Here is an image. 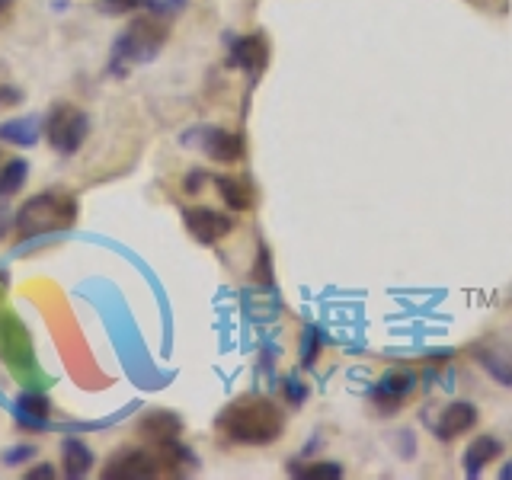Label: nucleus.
Instances as JSON below:
<instances>
[{
	"instance_id": "f257e3e1",
	"label": "nucleus",
	"mask_w": 512,
	"mask_h": 480,
	"mask_svg": "<svg viewBox=\"0 0 512 480\" xmlns=\"http://www.w3.org/2000/svg\"><path fill=\"white\" fill-rule=\"evenodd\" d=\"M215 429L234 445H272L285 432V413L263 394H244L218 413Z\"/></svg>"
},
{
	"instance_id": "f03ea898",
	"label": "nucleus",
	"mask_w": 512,
	"mask_h": 480,
	"mask_svg": "<svg viewBox=\"0 0 512 480\" xmlns=\"http://www.w3.org/2000/svg\"><path fill=\"white\" fill-rule=\"evenodd\" d=\"M77 221V202L68 192H39L23 208L16 212V237H42V234H55V231H68Z\"/></svg>"
},
{
	"instance_id": "7ed1b4c3",
	"label": "nucleus",
	"mask_w": 512,
	"mask_h": 480,
	"mask_svg": "<svg viewBox=\"0 0 512 480\" xmlns=\"http://www.w3.org/2000/svg\"><path fill=\"white\" fill-rule=\"evenodd\" d=\"M164 45H167V26L160 23V16L154 13L135 16L116 39V45H112V68H116V74H125V68L148 64L160 55Z\"/></svg>"
},
{
	"instance_id": "20e7f679",
	"label": "nucleus",
	"mask_w": 512,
	"mask_h": 480,
	"mask_svg": "<svg viewBox=\"0 0 512 480\" xmlns=\"http://www.w3.org/2000/svg\"><path fill=\"white\" fill-rule=\"evenodd\" d=\"M90 132V122H87V112L77 109L71 103H58L45 119V135L52 141V148L58 154H77L80 144H84Z\"/></svg>"
},
{
	"instance_id": "39448f33",
	"label": "nucleus",
	"mask_w": 512,
	"mask_h": 480,
	"mask_svg": "<svg viewBox=\"0 0 512 480\" xmlns=\"http://www.w3.org/2000/svg\"><path fill=\"white\" fill-rule=\"evenodd\" d=\"M154 477H170L164 458L157 455V448H122L109 461L103 480H154Z\"/></svg>"
},
{
	"instance_id": "423d86ee",
	"label": "nucleus",
	"mask_w": 512,
	"mask_h": 480,
	"mask_svg": "<svg viewBox=\"0 0 512 480\" xmlns=\"http://www.w3.org/2000/svg\"><path fill=\"white\" fill-rule=\"evenodd\" d=\"M471 356L496 384L512 388V340H503V336H484V340H477L471 346Z\"/></svg>"
},
{
	"instance_id": "0eeeda50",
	"label": "nucleus",
	"mask_w": 512,
	"mask_h": 480,
	"mask_svg": "<svg viewBox=\"0 0 512 480\" xmlns=\"http://www.w3.org/2000/svg\"><path fill=\"white\" fill-rule=\"evenodd\" d=\"M183 221H186V231L196 237L199 244H205V247L218 244V240L228 237L231 228H234V218L215 212V208H186Z\"/></svg>"
},
{
	"instance_id": "6e6552de",
	"label": "nucleus",
	"mask_w": 512,
	"mask_h": 480,
	"mask_svg": "<svg viewBox=\"0 0 512 480\" xmlns=\"http://www.w3.org/2000/svg\"><path fill=\"white\" fill-rule=\"evenodd\" d=\"M0 359L13 368H23L32 362V343L26 327L13 314H0Z\"/></svg>"
},
{
	"instance_id": "1a4fd4ad",
	"label": "nucleus",
	"mask_w": 512,
	"mask_h": 480,
	"mask_svg": "<svg viewBox=\"0 0 512 480\" xmlns=\"http://www.w3.org/2000/svg\"><path fill=\"white\" fill-rule=\"evenodd\" d=\"M231 68H240L247 74H260L269 64V42L263 39V32H250V36H240L231 42V55H228Z\"/></svg>"
},
{
	"instance_id": "9d476101",
	"label": "nucleus",
	"mask_w": 512,
	"mask_h": 480,
	"mask_svg": "<svg viewBox=\"0 0 512 480\" xmlns=\"http://www.w3.org/2000/svg\"><path fill=\"white\" fill-rule=\"evenodd\" d=\"M413 388H416V375L410 372V368H391V372L372 388V400L381 410H394L400 404H407Z\"/></svg>"
},
{
	"instance_id": "9b49d317",
	"label": "nucleus",
	"mask_w": 512,
	"mask_h": 480,
	"mask_svg": "<svg viewBox=\"0 0 512 480\" xmlns=\"http://www.w3.org/2000/svg\"><path fill=\"white\" fill-rule=\"evenodd\" d=\"M183 420L170 410H148L138 420V436L144 445H160V442H173L180 439Z\"/></svg>"
},
{
	"instance_id": "f8f14e48",
	"label": "nucleus",
	"mask_w": 512,
	"mask_h": 480,
	"mask_svg": "<svg viewBox=\"0 0 512 480\" xmlns=\"http://www.w3.org/2000/svg\"><path fill=\"white\" fill-rule=\"evenodd\" d=\"M477 423V407L468 404V400H452L442 413H439V420H436V436L442 442H452L458 436H464L468 429H474Z\"/></svg>"
},
{
	"instance_id": "ddd939ff",
	"label": "nucleus",
	"mask_w": 512,
	"mask_h": 480,
	"mask_svg": "<svg viewBox=\"0 0 512 480\" xmlns=\"http://www.w3.org/2000/svg\"><path fill=\"white\" fill-rule=\"evenodd\" d=\"M202 151L215 160V164H237L244 157V138L234 132H224V128H205L202 132Z\"/></svg>"
},
{
	"instance_id": "4468645a",
	"label": "nucleus",
	"mask_w": 512,
	"mask_h": 480,
	"mask_svg": "<svg viewBox=\"0 0 512 480\" xmlns=\"http://www.w3.org/2000/svg\"><path fill=\"white\" fill-rule=\"evenodd\" d=\"M13 413H16V420H20V426L26 429H48V416H52V404H48V397L42 391H26L16 397V404H13Z\"/></svg>"
},
{
	"instance_id": "2eb2a0df",
	"label": "nucleus",
	"mask_w": 512,
	"mask_h": 480,
	"mask_svg": "<svg viewBox=\"0 0 512 480\" xmlns=\"http://www.w3.org/2000/svg\"><path fill=\"white\" fill-rule=\"evenodd\" d=\"M503 452V445L496 442L493 436H477L471 445H468V452H464L461 464H464V477H480V471L487 468L490 461H496Z\"/></svg>"
},
{
	"instance_id": "dca6fc26",
	"label": "nucleus",
	"mask_w": 512,
	"mask_h": 480,
	"mask_svg": "<svg viewBox=\"0 0 512 480\" xmlns=\"http://www.w3.org/2000/svg\"><path fill=\"white\" fill-rule=\"evenodd\" d=\"M61 468H64V477H71V480L87 477V471L93 468L90 445L84 439H64L61 442Z\"/></svg>"
},
{
	"instance_id": "f3484780",
	"label": "nucleus",
	"mask_w": 512,
	"mask_h": 480,
	"mask_svg": "<svg viewBox=\"0 0 512 480\" xmlns=\"http://www.w3.org/2000/svg\"><path fill=\"white\" fill-rule=\"evenodd\" d=\"M42 119L36 116H23V119H7L0 122V141L16 144V148H32L42 135Z\"/></svg>"
},
{
	"instance_id": "a211bd4d",
	"label": "nucleus",
	"mask_w": 512,
	"mask_h": 480,
	"mask_svg": "<svg viewBox=\"0 0 512 480\" xmlns=\"http://www.w3.org/2000/svg\"><path fill=\"white\" fill-rule=\"evenodd\" d=\"M215 186H218L221 199L231 212H247V208H253V192L244 180H234V176H215Z\"/></svg>"
},
{
	"instance_id": "6ab92c4d",
	"label": "nucleus",
	"mask_w": 512,
	"mask_h": 480,
	"mask_svg": "<svg viewBox=\"0 0 512 480\" xmlns=\"http://www.w3.org/2000/svg\"><path fill=\"white\" fill-rule=\"evenodd\" d=\"M29 176V164L23 157H10L4 167H0V196H13V192H20L23 183Z\"/></svg>"
},
{
	"instance_id": "aec40b11",
	"label": "nucleus",
	"mask_w": 512,
	"mask_h": 480,
	"mask_svg": "<svg viewBox=\"0 0 512 480\" xmlns=\"http://www.w3.org/2000/svg\"><path fill=\"white\" fill-rule=\"evenodd\" d=\"M288 474L298 480H340L343 477V464L336 461H314V464H292Z\"/></svg>"
},
{
	"instance_id": "412c9836",
	"label": "nucleus",
	"mask_w": 512,
	"mask_h": 480,
	"mask_svg": "<svg viewBox=\"0 0 512 480\" xmlns=\"http://www.w3.org/2000/svg\"><path fill=\"white\" fill-rule=\"evenodd\" d=\"M324 343H327L324 330L314 327V324L304 327V333H301V368H314V362L320 356V349H324Z\"/></svg>"
},
{
	"instance_id": "4be33fe9",
	"label": "nucleus",
	"mask_w": 512,
	"mask_h": 480,
	"mask_svg": "<svg viewBox=\"0 0 512 480\" xmlns=\"http://www.w3.org/2000/svg\"><path fill=\"white\" fill-rule=\"evenodd\" d=\"M186 4L189 0H144V7H148L154 16H173V13H180Z\"/></svg>"
},
{
	"instance_id": "5701e85b",
	"label": "nucleus",
	"mask_w": 512,
	"mask_h": 480,
	"mask_svg": "<svg viewBox=\"0 0 512 480\" xmlns=\"http://www.w3.org/2000/svg\"><path fill=\"white\" fill-rule=\"evenodd\" d=\"M141 0H100V10L109 16H122V13H132L138 10Z\"/></svg>"
},
{
	"instance_id": "b1692460",
	"label": "nucleus",
	"mask_w": 512,
	"mask_h": 480,
	"mask_svg": "<svg viewBox=\"0 0 512 480\" xmlns=\"http://www.w3.org/2000/svg\"><path fill=\"white\" fill-rule=\"evenodd\" d=\"M285 397H288V404L301 407L304 397H308V384H301L298 378H285Z\"/></svg>"
},
{
	"instance_id": "393cba45",
	"label": "nucleus",
	"mask_w": 512,
	"mask_h": 480,
	"mask_svg": "<svg viewBox=\"0 0 512 480\" xmlns=\"http://www.w3.org/2000/svg\"><path fill=\"white\" fill-rule=\"evenodd\" d=\"M256 282H263V285H269L272 282V269H269V250L260 244V256H256Z\"/></svg>"
},
{
	"instance_id": "a878e982",
	"label": "nucleus",
	"mask_w": 512,
	"mask_h": 480,
	"mask_svg": "<svg viewBox=\"0 0 512 480\" xmlns=\"http://www.w3.org/2000/svg\"><path fill=\"white\" fill-rule=\"evenodd\" d=\"M29 458H36V445H20V448H10V452H4L7 464H23Z\"/></svg>"
},
{
	"instance_id": "bb28decb",
	"label": "nucleus",
	"mask_w": 512,
	"mask_h": 480,
	"mask_svg": "<svg viewBox=\"0 0 512 480\" xmlns=\"http://www.w3.org/2000/svg\"><path fill=\"white\" fill-rule=\"evenodd\" d=\"M58 471L52 468V464H36L32 471H26V480H55Z\"/></svg>"
},
{
	"instance_id": "cd10ccee",
	"label": "nucleus",
	"mask_w": 512,
	"mask_h": 480,
	"mask_svg": "<svg viewBox=\"0 0 512 480\" xmlns=\"http://www.w3.org/2000/svg\"><path fill=\"white\" fill-rule=\"evenodd\" d=\"M202 180H205V173H189V180H186V192H199Z\"/></svg>"
},
{
	"instance_id": "c85d7f7f",
	"label": "nucleus",
	"mask_w": 512,
	"mask_h": 480,
	"mask_svg": "<svg viewBox=\"0 0 512 480\" xmlns=\"http://www.w3.org/2000/svg\"><path fill=\"white\" fill-rule=\"evenodd\" d=\"M10 7H13V0H0V23L10 20Z\"/></svg>"
},
{
	"instance_id": "c756f323",
	"label": "nucleus",
	"mask_w": 512,
	"mask_h": 480,
	"mask_svg": "<svg viewBox=\"0 0 512 480\" xmlns=\"http://www.w3.org/2000/svg\"><path fill=\"white\" fill-rule=\"evenodd\" d=\"M500 480H512V461L503 464V471H500Z\"/></svg>"
},
{
	"instance_id": "7c9ffc66",
	"label": "nucleus",
	"mask_w": 512,
	"mask_h": 480,
	"mask_svg": "<svg viewBox=\"0 0 512 480\" xmlns=\"http://www.w3.org/2000/svg\"><path fill=\"white\" fill-rule=\"evenodd\" d=\"M4 234H7V215L0 212V237H4Z\"/></svg>"
},
{
	"instance_id": "2f4dec72",
	"label": "nucleus",
	"mask_w": 512,
	"mask_h": 480,
	"mask_svg": "<svg viewBox=\"0 0 512 480\" xmlns=\"http://www.w3.org/2000/svg\"><path fill=\"white\" fill-rule=\"evenodd\" d=\"M0 164H4V160H0Z\"/></svg>"
}]
</instances>
